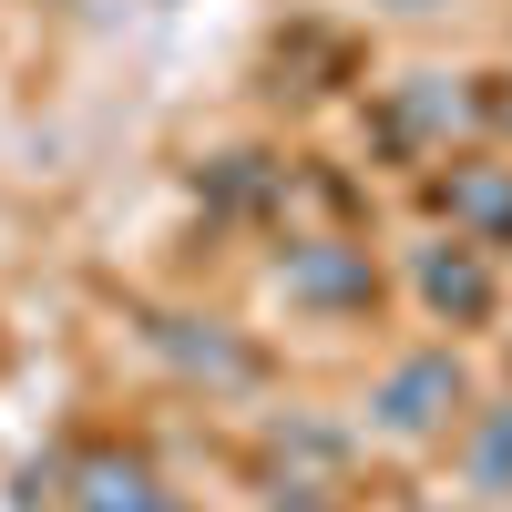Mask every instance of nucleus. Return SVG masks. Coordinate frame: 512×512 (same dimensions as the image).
<instances>
[{
  "instance_id": "f257e3e1",
  "label": "nucleus",
  "mask_w": 512,
  "mask_h": 512,
  "mask_svg": "<svg viewBox=\"0 0 512 512\" xmlns=\"http://www.w3.org/2000/svg\"><path fill=\"white\" fill-rule=\"evenodd\" d=\"M461 400V369L431 349V359H410V369H390V390H379V420L390 431H431V420Z\"/></svg>"
},
{
  "instance_id": "f03ea898",
  "label": "nucleus",
  "mask_w": 512,
  "mask_h": 512,
  "mask_svg": "<svg viewBox=\"0 0 512 512\" xmlns=\"http://www.w3.org/2000/svg\"><path fill=\"white\" fill-rule=\"evenodd\" d=\"M287 287L318 297V308H359V297H369V256H349V246H308V256H287Z\"/></svg>"
},
{
  "instance_id": "7ed1b4c3",
  "label": "nucleus",
  "mask_w": 512,
  "mask_h": 512,
  "mask_svg": "<svg viewBox=\"0 0 512 512\" xmlns=\"http://www.w3.org/2000/svg\"><path fill=\"white\" fill-rule=\"evenodd\" d=\"M82 512H175V492H164L144 461H93V472H82Z\"/></svg>"
},
{
  "instance_id": "20e7f679",
  "label": "nucleus",
  "mask_w": 512,
  "mask_h": 512,
  "mask_svg": "<svg viewBox=\"0 0 512 512\" xmlns=\"http://www.w3.org/2000/svg\"><path fill=\"white\" fill-rule=\"evenodd\" d=\"M420 287H431V308H461V318H482V267L472 256H431V267H420Z\"/></svg>"
},
{
  "instance_id": "39448f33",
  "label": "nucleus",
  "mask_w": 512,
  "mask_h": 512,
  "mask_svg": "<svg viewBox=\"0 0 512 512\" xmlns=\"http://www.w3.org/2000/svg\"><path fill=\"white\" fill-rule=\"evenodd\" d=\"M461 216H482V226H512V185H502V175H472V185H461Z\"/></svg>"
},
{
  "instance_id": "423d86ee",
  "label": "nucleus",
  "mask_w": 512,
  "mask_h": 512,
  "mask_svg": "<svg viewBox=\"0 0 512 512\" xmlns=\"http://www.w3.org/2000/svg\"><path fill=\"white\" fill-rule=\"evenodd\" d=\"M482 482H512V420H502V431L482 441Z\"/></svg>"
}]
</instances>
